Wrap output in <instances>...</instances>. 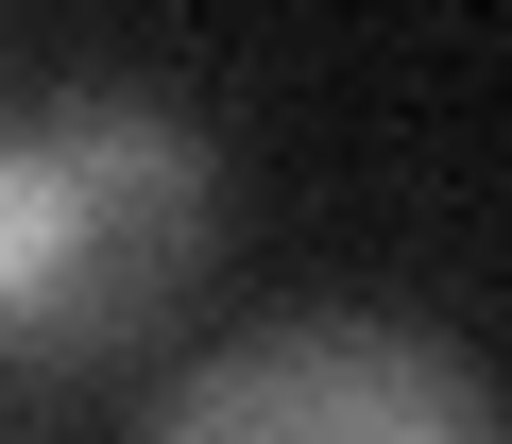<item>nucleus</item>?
<instances>
[{
	"mask_svg": "<svg viewBox=\"0 0 512 444\" xmlns=\"http://www.w3.org/2000/svg\"><path fill=\"white\" fill-rule=\"evenodd\" d=\"M0 444H18V410H0Z\"/></svg>",
	"mask_w": 512,
	"mask_h": 444,
	"instance_id": "7ed1b4c3",
	"label": "nucleus"
},
{
	"mask_svg": "<svg viewBox=\"0 0 512 444\" xmlns=\"http://www.w3.org/2000/svg\"><path fill=\"white\" fill-rule=\"evenodd\" d=\"M137 444H512V410L410 308H274L222 359H188Z\"/></svg>",
	"mask_w": 512,
	"mask_h": 444,
	"instance_id": "f03ea898",
	"label": "nucleus"
},
{
	"mask_svg": "<svg viewBox=\"0 0 512 444\" xmlns=\"http://www.w3.org/2000/svg\"><path fill=\"white\" fill-rule=\"evenodd\" d=\"M222 257V154L154 86H52L0 120V376H86Z\"/></svg>",
	"mask_w": 512,
	"mask_h": 444,
	"instance_id": "f257e3e1",
	"label": "nucleus"
}]
</instances>
